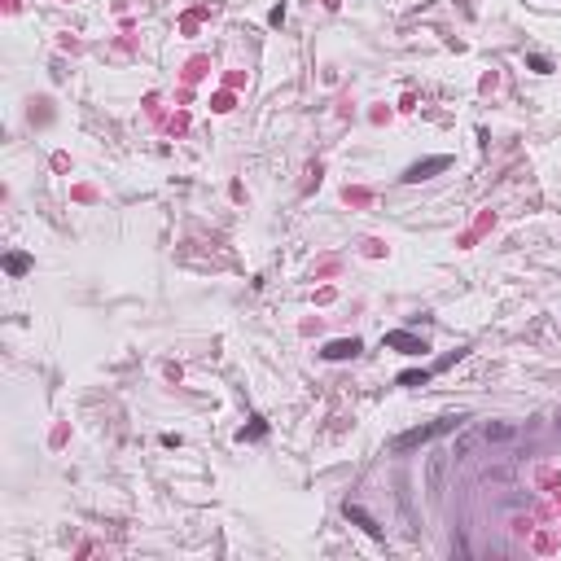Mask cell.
<instances>
[{"mask_svg": "<svg viewBox=\"0 0 561 561\" xmlns=\"http://www.w3.org/2000/svg\"><path fill=\"white\" fill-rule=\"evenodd\" d=\"M342 513H346V522H355L360 526V531H364V535H373V539H382V526H377L369 513H364V509H360V504H351V500H346L342 504Z\"/></svg>", "mask_w": 561, "mask_h": 561, "instance_id": "4", "label": "cell"}, {"mask_svg": "<svg viewBox=\"0 0 561 561\" xmlns=\"http://www.w3.org/2000/svg\"><path fill=\"white\" fill-rule=\"evenodd\" d=\"M469 417H465V412H452V417H439V421H430V425H417V430H404L399 439H395L390 443V448L395 452H417V448H425V443H434L439 434H448V430H460V425H465Z\"/></svg>", "mask_w": 561, "mask_h": 561, "instance_id": "1", "label": "cell"}, {"mask_svg": "<svg viewBox=\"0 0 561 561\" xmlns=\"http://www.w3.org/2000/svg\"><path fill=\"white\" fill-rule=\"evenodd\" d=\"M526 66H531V71H539V75H548V71H553V62H548V57H539V53L526 57Z\"/></svg>", "mask_w": 561, "mask_h": 561, "instance_id": "9", "label": "cell"}, {"mask_svg": "<svg viewBox=\"0 0 561 561\" xmlns=\"http://www.w3.org/2000/svg\"><path fill=\"white\" fill-rule=\"evenodd\" d=\"M27 268H31V259H27V255H9V259H5V272H13V276H22Z\"/></svg>", "mask_w": 561, "mask_h": 561, "instance_id": "7", "label": "cell"}, {"mask_svg": "<svg viewBox=\"0 0 561 561\" xmlns=\"http://www.w3.org/2000/svg\"><path fill=\"white\" fill-rule=\"evenodd\" d=\"M483 439H513V425H483Z\"/></svg>", "mask_w": 561, "mask_h": 561, "instance_id": "8", "label": "cell"}, {"mask_svg": "<svg viewBox=\"0 0 561 561\" xmlns=\"http://www.w3.org/2000/svg\"><path fill=\"white\" fill-rule=\"evenodd\" d=\"M320 355H325V360H355V355H360V338H334Z\"/></svg>", "mask_w": 561, "mask_h": 561, "instance_id": "5", "label": "cell"}, {"mask_svg": "<svg viewBox=\"0 0 561 561\" xmlns=\"http://www.w3.org/2000/svg\"><path fill=\"white\" fill-rule=\"evenodd\" d=\"M268 22H272V27H280V22H285V5H276V9L268 13Z\"/></svg>", "mask_w": 561, "mask_h": 561, "instance_id": "10", "label": "cell"}, {"mask_svg": "<svg viewBox=\"0 0 561 561\" xmlns=\"http://www.w3.org/2000/svg\"><path fill=\"white\" fill-rule=\"evenodd\" d=\"M448 167H452V158H448V154H434V158H421V162H412V167L404 171V180H408V185H421V180H430V176L448 171Z\"/></svg>", "mask_w": 561, "mask_h": 561, "instance_id": "2", "label": "cell"}, {"mask_svg": "<svg viewBox=\"0 0 561 561\" xmlns=\"http://www.w3.org/2000/svg\"><path fill=\"white\" fill-rule=\"evenodd\" d=\"M386 346L390 351H404V355H421V351H430L417 334H408V329H395V334H386Z\"/></svg>", "mask_w": 561, "mask_h": 561, "instance_id": "3", "label": "cell"}, {"mask_svg": "<svg viewBox=\"0 0 561 561\" xmlns=\"http://www.w3.org/2000/svg\"><path fill=\"white\" fill-rule=\"evenodd\" d=\"M425 382H430V369H412V373H399V386H425Z\"/></svg>", "mask_w": 561, "mask_h": 561, "instance_id": "6", "label": "cell"}]
</instances>
